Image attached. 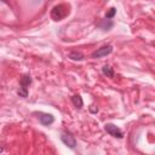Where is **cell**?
Listing matches in <instances>:
<instances>
[{"mask_svg":"<svg viewBox=\"0 0 155 155\" xmlns=\"http://www.w3.org/2000/svg\"><path fill=\"white\" fill-rule=\"evenodd\" d=\"M115 13H116V8L111 7V8H109V11L105 13V18H107V19H110V18H113V17L115 16Z\"/></svg>","mask_w":155,"mask_h":155,"instance_id":"cell-11","label":"cell"},{"mask_svg":"<svg viewBox=\"0 0 155 155\" xmlns=\"http://www.w3.org/2000/svg\"><path fill=\"white\" fill-rule=\"evenodd\" d=\"M69 13V7L64 4H61V5H57L54 6L52 10H51V18L53 21H62L65 16H68Z\"/></svg>","mask_w":155,"mask_h":155,"instance_id":"cell-1","label":"cell"},{"mask_svg":"<svg viewBox=\"0 0 155 155\" xmlns=\"http://www.w3.org/2000/svg\"><path fill=\"white\" fill-rule=\"evenodd\" d=\"M61 139H62V142H63L67 147H69L70 149H74V148L76 147V139H75V137H74L70 132H64V133L61 136Z\"/></svg>","mask_w":155,"mask_h":155,"instance_id":"cell-3","label":"cell"},{"mask_svg":"<svg viewBox=\"0 0 155 155\" xmlns=\"http://www.w3.org/2000/svg\"><path fill=\"white\" fill-rule=\"evenodd\" d=\"M97 25L99 27V28H102L103 30H109V29H111L113 28V25H114V23L110 21V19H102L101 22H98L97 23Z\"/></svg>","mask_w":155,"mask_h":155,"instance_id":"cell-7","label":"cell"},{"mask_svg":"<svg viewBox=\"0 0 155 155\" xmlns=\"http://www.w3.org/2000/svg\"><path fill=\"white\" fill-rule=\"evenodd\" d=\"M19 84H21V87H19V90L17 91V93H18L21 97H24V98H25V97L28 96V87H29V85L31 84V78H30V75H28V74L23 75Z\"/></svg>","mask_w":155,"mask_h":155,"instance_id":"cell-2","label":"cell"},{"mask_svg":"<svg viewBox=\"0 0 155 155\" xmlns=\"http://www.w3.org/2000/svg\"><path fill=\"white\" fill-rule=\"evenodd\" d=\"M111 51H113L111 45H104V46H102L101 48H98L97 51H94L92 53V58H101V57L108 56V54L111 53Z\"/></svg>","mask_w":155,"mask_h":155,"instance_id":"cell-4","label":"cell"},{"mask_svg":"<svg viewBox=\"0 0 155 155\" xmlns=\"http://www.w3.org/2000/svg\"><path fill=\"white\" fill-rule=\"evenodd\" d=\"M102 73L108 78H114V69L110 65H104L102 68Z\"/></svg>","mask_w":155,"mask_h":155,"instance_id":"cell-9","label":"cell"},{"mask_svg":"<svg viewBox=\"0 0 155 155\" xmlns=\"http://www.w3.org/2000/svg\"><path fill=\"white\" fill-rule=\"evenodd\" d=\"M71 102H73V104L76 107V108H81L82 107V104H84V102H82V98L79 96V94H75V96H73L71 97Z\"/></svg>","mask_w":155,"mask_h":155,"instance_id":"cell-10","label":"cell"},{"mask_svg":"<svg viewBox=\"0 0 155 155\" xmlns=\"http://www.w3.org/2000/svg\"><path fill=\"white\" fill-rule=\"evenodd\" d=\"M38 119L44 126H48L54 121V117L51 114H46V113H39L38 114Z\"/></svg>","mask_w":155,"mask_h":155,"instance_id":"cell-6","label":"cell"},{"mask_svg":"<svg viewBox=\"0 0 155 155\" xmlns=\"http://www.w3.org/2000/svg\"><path fill=\"white\" fill-rule=\"evenodd\" d=\"M68 57L70 59H73V61H82L84 59V53L80 52V51H71L68 54Z\"/></svg>","mask_w":155,"mask_h":155,"instance_id":"cell-8","label":"cell"},{"mask_svg":"<svg viewBox=\"0 0 155 155\" xmlns=\"http://www.w3.org/2000/svg\"><path fill=\"white\" fill-rule=\"evenodd\" d=\"M105 131H107L110 136H113V137H116V138H122V137H124L122 131H121L117 126H115V125H113V124H107V125H105Z\"/></svg>","mask_w":155,"mask_h":155,"instance_id":"cell-5","label":"cell"}]
</instances>
